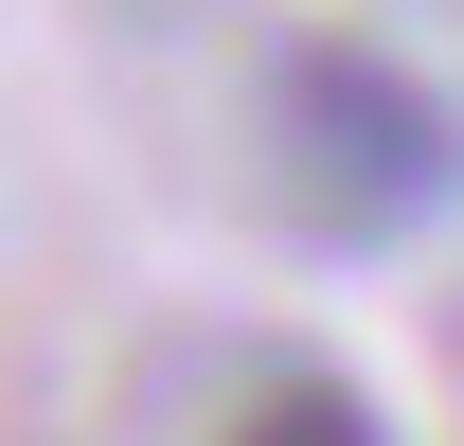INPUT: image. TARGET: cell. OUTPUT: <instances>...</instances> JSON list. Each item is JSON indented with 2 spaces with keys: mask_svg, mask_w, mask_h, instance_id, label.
I'll list each match as a JSON object with an SVG mask.
<instances>
[{
  "mask_svg": "<svg viewBox=\"0 0 464 446\" xmlns=\"http://www.w3.org/2000/svg\"><path fill=\"white\" fill-rule=\"evenodd\" d=\"M304 125H322V161H340V215H429L464 179L447 108H429L411 72H375V54H304Z\"/></svg>",
  "mask_w": 464,
  "mask_h": 446,
  "instance_id": "1",
  "label": "cell"
},
{
  "mask_svg": "<svg viewBox=\"0 0 464 446\" xmlns=\"http://www.w3.org/2000/svg\"><path fill=\"white\" fill-rule=\"evenodd\" d=\"M232 446H393V429H375L340 375H268L250 411H232Z\"/></svg>",
  "mask_w": 464,
  "mask_h": 446,
  "instance_id": "2",
  "label": "cell"
}]
</instances>
